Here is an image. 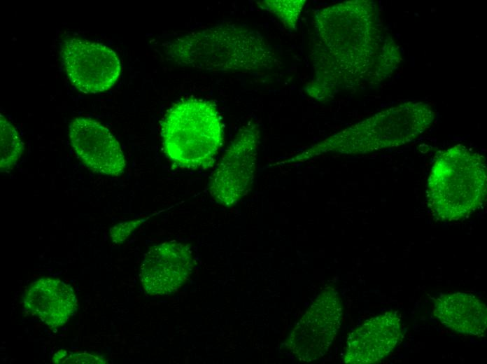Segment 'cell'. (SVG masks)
I'll list each match as a JSON object with an SVG mask.
<instances>
[{
  "mask_svg": "<svg viewBox=\"0 0 487 364\" xmlns=\"http://www.w3.org/2000/svg\"><path fill=\"white\" fill-rule=\"evenodd\" d=\"M57 364H104L107 360L99 355L87 353H74L61 349L57 351L52 359Z\"/></svg>",
  "mask_w": 487,
  "mask_h": 364,
  "instance_id": "2e32d148",
  "label": "cell"
},
{
  "mask_svg": "<svg viewBox=\"0 0 487 364\" xmlns=\"http://www.w3.org/2000/svg\"><path fill=\"white\" fill-rule=\"evenodd\" d=\"M60 56L70 82L85 94L109 90L120 74L121 65L118 55L102 43L69 38L63 43Z\"/></svg>",
  "mask_w": 487,
  "mask_h": 364,
  "instance_id": "ba28073f",
  "label": "cell"
},
{
  "mask_svg": "<svg viewBox=\"0 0 487 364\" xmlns=\"http://www.w3.org/2000/svg\"><path fill=\"white\" fill-rule=\"evenodd\" d=\"M400 335V319L396 313L371 318L348 336L344 360L348 364L380 362L393 351Z\"/></svg>",
  "mask_w": 487,
  "mask_h": 364,
  "instance_id": "8fae6325",
  "label": "cell"
},
{
  "mask_svg": "<svg viewBox=\"0 0 487 364\" xmlns=\"http://www.w3.org/2000/svg\"><path fill=\"white\" fill-rule=\"evenodd\" d=\"M259 130L249 122L237 133L214 170L209 186L213 199L226 206L236 204L253 182Z\"/></svg>",
  "mask_w": 487,
  "mask_h": 364,
  "instance_id": "8992f818",
  "label": "cell"
},
{
  "mask_svg": "<svg viewBox=\"0 0 487 364\" xmlns=\"http://www.w3.org/2000/svg\"><path fill=\"white\" fill-rule=\"evenodd\" d=\"M1 172L11 169L23 153V143L14 126L1 114Z\"/></svg>",
  "mask_w": 487,
  "mask_h": 364,
  "instance_id": "5bb4252c",
  "label": "cell"
},
{
  "mask_svg": "<svg viewBox=\"0 0 487 364\" xmlns=\"http://www.w3.org/2000/svg\"><path fill=\"white\" fill-rule=\"evenodd\" d=\"M428 104L407 102L347 127L290 159L302 162L327 153L363 154L397 147L412 141L435 120Z\"/></svg>",
  "mask_w": 487,
  "mask_h": 364,
  "instance_id": "3957f363",
  "label": "cell"
},
{
  "mask_svg": "<svg viewBox=\"0 0 487 364\" xmlns=\"http://www.w3.org/2000/svg\"><path fill=\"white\" fill-rule=\"evenodd\" d=\"M193 267L192 253L188 245L166 241L152 246L146 253L140 268V280L148 295H169L187 281Z\"/></svg>",
  "mask_w": 487,
  "mask_h": 364,
  "instance_id": "9c48e42d",
  "label": "cell"
},
{
  "mask_svg": "<svg viewBox=\"0 0 487 364\" xmlns=\"http://www.w3.org/2000/svg\"><path fill=\"white\" fill-rule=\"evenodd\" d=\"M164 153L174 163L188 169L211 166L223 141L216 107L195 98L174 104L162 122Z\"/></svg>",
  "mask_w": 487,
  "mask_h": 364,
  "instance_id": "5b68a950",
  "label": "cell"
},
{
  "mask_svg": "<svg viewBox=\"0 0 487 364\" xmlns=\"http://www.w3.org/2000/svg\"><path fill=\"white\" fill-rule=\"evenodd\" d=\"M305 2L304 0H265L257 4L275 15L286 29L292 30L296 28Z\"/></svg>",
  "mask_w": 487,
  "mask_h": 364,
  "instance_id": "9a60e30c",
  "label": "cell"
},
{
  "mask_svg": "<svg viewBox=\"0 0 487 364\" xmlns=\"http://www.w3.org/2000/svg\"><path fill=\"white\" fill-rule=\"evenodd\" d=\"M342 306L338 293L329 288L320 293L291 331L287 346L299 360L323 357L341 325Z\"/></svg>",
  "mask_w": 487,
  "mask_h": 364,
  "instance_id": "52a82bcc",
  "label": "cell"
},
{
  "mask_svg": "<svg viewBox=\"0 0 487 364\" xmlns=\"http://www.w3.org/2000/svg\"><path fill=\"white\" fill-rule=\"evenodd\" d=\"M485 158L458 144L442 152L428 181L427 202L432 216L442 221L466 217L486 197Z\"/></svg>",
  "mask_w": 487,
  "mask_h": 364,
  "instance_id": "277c9868",
  "label": "cell"
},
{
  "mask_svg": "<svg viewBox=\"0 0 487 364\" xmlns=\"http://www.w3.org/2000/svg\"><path fill=\"white\" fill-rule=\"evenodd\" d=\"M434 314L446 327L460 333L479 335L487 326L486 304L470 293H455L439 298Z\"/></svg>",
  "mask_w": 487,
  "mask_h": 364,
  "instance_id": "4fadbf2b",
  "label": "cell"
},
{
  "mask_svg": "<svg viewBox=\"0 0 487 364\" xmlns=\"http://www.w3.org/2000/svg\"><path fill=\"white\" fill-rule=\"evenodd\" d=\"M313 24L315 79L305 90L314 99H325L339 88L381 82L400 63V50L373 1L327 6L316 12Z\"/></svg>",
  "mask_w": 487,
  "mask_h": 364,
  "instance_id": "6da1fadb",
  "label": "cell"
},
{
  "mask_svg": "<svg viewBox=\"0 0 487 364\" xmlns=\"http://www.w3.org/2000/svg\"><path fill=\"white\" fill-rule=\"evenodd\" d=\"M69 139L78 157L92 171L120 176L125 169L122 148L108 128L87 117H78L69 125Z\"/></svg>",
  "mask_w": 487,
  "mask_h": 364,
  "instance_id": "30bf717a",
  "label": "cell"
},
{
  "mask_svg": "<svg viewBox=\"0 0 487 364\" xmlns=\"http://www.w3.org/2000/svg\"><path fill=\"white\" fill-rule=\"evenodd\" d=\"M145 220L146 218L132 220L113 225L110 228V237L112 241L114 244L122 243Z\"/></svg>",
  "mask_w": 487,
  "mask_h": 364,
  "instance_id": "e0dca14e",
  "label": "cell"
},
{
  "mask_svg": "<svg viewBox=\"0 0 487 364\" xmlns=\"http://www.w3.org/2000/svg\"><path fill=\"white\" fill-rule=\"evenodd\" d=\"M166 52L178 64L210 71L270 69L277 63L274 51L260 34L233 24L176 38Z\"/></svg>",
  "mask_w": 487,
  "mask_h": 364,
  "instance_id": "7a4b0ae2",
  "label": "cell"
},
{
  "mask_svg": "<svg viewBox=\"0 0 487 364\" xmlns=\"http://www.w3.org/2000/svg\"><path fill=\"white\" fill-rule=\"evenodd\" d=\"M24 307L51 328L64 325L77 309L72 288L55 278H40L23 294Z\"/></svg>",
  "mask_w": 487,
  "mask_h": 364,
  "instance_id": "7c38bea8",
  "label": "cell"
}]
</instances>
